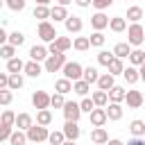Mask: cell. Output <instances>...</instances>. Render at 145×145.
<instances>
[{
    "instance_id": "cell-43",
    "label": "cell",
    "mask_w": 145,
    "mask_h": 145,
    "mask_svg": "<svg viewBox=\"0 0 145 145\" xmlns=\"http://www.w3.org/2000/svg\"><path fill=\"white\" fill-rule=\"evenodd\" d=\"M7 43H11V45L20 48V45L25 43V34H23V32H11V34H9V41H7Z\"/></svg>"
},
{
    "instance_id": "cell-5",
    "label": "cell",
    "mask_w": 145,
    "mask_h": 145,
    "mask_svg": "<svg viewBox=\"0 0 145 145\" xmlns=\"http://www.w3.org/2000/svg\"><path fill=\"white\" fill-rule=\"evenodd\" d=\"M39 36H41V41H45V43H52L59 34H57V29H54V25L52 23H48V20H41L39 23Z\"/></svg>"
},
{
    "instance_id": "cell-51",
    "label": "cell",
    "mask_w": 145,
    "mask_h": 145,
    "mask_svg": "<svg viewBox=\"0 0 145 145\" xmlns=\"http://www.w3.org/2000/svg\"><path fill=\"white\" fill-rule=\"evenodd\" d=\"M0 88H9V75L7 72L0 75Z\"/></svg>"
},
{
    "instance_id": "cell-22",
    "label": "cell",
    "mask_w": 145,
    "mask_h": 145,
    "mask_svg": "<svg viewBox=\"0 0 145 145\" xmlns=\"http://www.w3.org/2000/svg\"><path fill=\"white\" fill-rule=\"evenodd\" d=\"M72 91H75L77 95L86 97V95H88V91H91V84H88L86 79H77V82H72Z\"/></svg>"
},
{
    "instance_id": "cell-29",
    "label": "cell",
    "mask_w": 145,
    "mask_h": 145,
    "mask_svg": "<svg viewBox=\"0 0 145 145\" xmlns=\"http://www.w3.org/2000/svg\"><path fill=\"white\" fill-rule=\"evenodd\" d=\"M93 102H95V106H106L109 104V91H95L93 93Z\"/></svg>"
},
{
    "instance_id": "cell-37",
    "label": "cell",
    "mask_w": 145,
    "mask_h": 145,
    "mask_svg": "<svg viewBox=\"0 0 145 145\" xmlns=\"http://www.w3.org/2000/svg\"><path fill=\"white\" fill-rule=\"evenodd\" d=\"M0 125H7V127H16V113L5 109L2 111V118H0Z\"/></svg>"
},
{
    "instance_id": "cell-6",
    "label": "cell",
    "mask_w": 145,
    "mask_h": 145,
    "mask_svg": "<svg viewBox=\"0 0 145 145\" xmlns=\"http://www.w3.org/2000/svg\"><path fill=\"white\" fill-rule=\"evenodd\" d=\"M32 104H34V109H48V106H52V95H48L45 91H34Z\"/></svg>"
},
{
    "instance_id": "cell-33",
    "label": "cell",
    "mask_w": 145,
    "mask_h": 145,
    "mask_svg": "<svg viewBox=\"0 0 145 145\" xmlns=\"http://www.w3.org/2000/svg\"><path fill=\"white\" fill-rule=\"evenodd\" d=\"M129 131L134 136H145V120H131L129 122Z\"/></svg>"
},
{
    "instance_id": "cell-23",
    "label": "cell",
    "mask_w": 145,
    "mask_h": 145,
    "mask_svg": "<svg viewBox=\"0 0 145 145\" xmlns=\"http://www.w3.org/2000/svg\"><path fill=\"white\" fill-rule=\"evenodd\" d=\"M109 27H111V32H125V29H127V18H122V16H113L111 23H109Z\"/></svg>"
},
{
    "instance_id": "cell-36",
    "label": "cell",
    "mask_w": 145,
    "mask_h": 145,
    "mask_svg": "<svg viewBox=\"0 0 145 145\" xmlns=\"http://www.w3.org/2000/svg\"><path fill=\"white\" fill-rule=\"evenodd\" d=\"M84 79H86L88 84H97V79H100V72H97V68H93V66L84 68Z\"/></svg>"
},
{
    "instance_id": "cell-11",
    "label": "cell",
    "mask_w": 145,
    "mask_h": 145,
    "mask_svg": "<svg viewBox=\"0 0 145 145\" xmlns=\"http://www.w3.org/2000/svg\"><path fill=\"white\" fill-rule=\"evenodd\" d=\"M63 134H66V138H68V140H77V138H79V134H82V129H79L77 120H66V125H63Z\"/></svg>"
},
{
    "instance_id": "cell-24",
    "label": "cell",
    "mask_w": 145,
    "mask_h": 145,
    "mask_svg": "<svg viewBox=\"0 0 145 145\" xmlns=\"http://www.w3.org/2000/svg\"><path fill=\"white\" fill-rule=\"evenodd\" d=\"M113 54H116L118 59H125V57L131 54V45H129V43H116V45H113Z\"/></svg>"
},
{
    "instance_id": "cell-10",
    "label": "cell",
    "mask_w": 145,
    "mask_h": 145,
    "mask_svg": "<svg viewBox=\"0 0 145 145\" xmlns=\"http://www.w3.org/2000/svg\"><path fill=\"white\" fill-rule=\"evenodd\" d=\"M88 116H91V125H93V127H102V125L109 120L106 109H102V106H95V109H93Z\"/></svg>"
},
{
    "instance_id": "cell-57",
    "label": "cell",
    "mask_w": 145,
    "mask_h": 145,
    "mask_svg": "<svg viewBox=\"0 0 145 145\" xmlns=\"http://www.w3.org/2000/svg\"><path fill=\"white\" fill-rule=\"evenodd\" d=\"M52 0H36V5H50Z\"/></svg>"
},
{
    "instance_id": "cell-47",
    "label": "cell",
    "mask_w": 145,
    "mask_h": 145,
    "mask_svg": "<svg viewBox=\"0 0 145 145\" xmlns=\"http://www.w3.org/2000/svg\"><path fill=\"white\" fill-rule=\"evenodd\" d=\"M11 134H14V129H11V127H7V125H0V143L9 140V138H11Z\"/></svg>"
},
{
    "instance_id": "cell-21",
    "label": "cell",
    "mask_w": 145,
    "mask_h": 145,
    "mask_svg": "<svg viewBox=\"0 0 145 145\" xmlns=\"http://www.w3.org/2000/svg\"><path fill=\"white\" fill-rule=\"evenodd\" d=\"M54 91L66 95V93H70V91H72V82H70L68 77H61V79H57V82H54Z\"/></svg>"
},
{
    "instance_id": "cell-55",
    "label": "cell",
    "mask_w": 145,
    "mask_h": 145,
    "mask_svg": "<svg viewBox=\"0 0 145 145\" xmlns=\"http://www.w3.org/2000/svg\"><path fill=\"white\" fill-rule=\"evenodd\" d=\"M138 70H140V79L145 82V63H143V66H138Z\"/></svg>"
},
{
    "instance_id": "cell-15",
    "label": "cell",
    "mask_w": 145,
    "mask_h": 145,
    "mask_svg": "<svg viewBox=\"0 0 145 145\" xmlns=\"http://www.w3.org/2000/svg\"><path fill=\"white\" fill-rule=\"evenodd\" d=\"M113 86H116V75H111V72L100 75V79H97V88H102V91H111Z\"/></svg>"
},
{
    "instance_id": "cell-53",
    "label": "cell",
    "mask_w": 145,
    "mask_h": 145,
    "mask_svg": "<svg viewBox=\"0 0 145 145\" xmlns=\"http://www.w3.org/2000/svg\"><path fill=\"white\" fill-rule=\"evenodd\" d=\"M75 5H77V7H91L93 0H75Z\"/></svg>"
},
{
    "instance_id": "cell-56",
    "label": "cell",
    "mask_w": 145,
    "mask_h": 145,
    "mask_svg": "<svg viewBox=\"0 0 145 145\" xmlns=\"http://www.w3.org/2000/svg\"><path fill=\"white\" fill-rule=\"evenodd\" d=\"M70 2H72V0H57V5H63V7H68Z\"/></svg>"
},
{
    "instance_id": "cell-1",
    "label": "cell",
    "mask_w": 145,
    "mask_h": 145,
    "mask_svg": "<svg viewBox=\"0 0 145 145\" xmlns=\"http://www.w3.org/2000/svg\"><path fill=\"white\" fill-rule=\"evenodd\" d=\"M145 41V27L140 23H131L127 27V43L129 45H140Z\"/></svg>"
},
{
    "instance_id": "cell-45",
    "label": "cell",
    "mask_w": 145,
    "mask_h": 145,
    "mask_svg": "<svg viewBox=\"0 0 145 145\" xmlns=\"http://www.w3.org/2000/svg\"><path fill=\"white\" fill-rule=\"evenodd\" d=\"M79 106H82L84 113H91V111L95 109V102H93V97H84V100L79 102Z\"/></svg>"
},
{
    "instance_id": "cell-32",
    "label": "cell",
    "mask_w": 145,
    "mask_h": 145,
    "mask_svg": "<svg viewBox=\"0 0 145 145\" xmlns=\"http://www.w3.org/2000/svg\"><path fill=\"white\" fill-rule=\"evenodd\" d=\"M52 45H54V48H57L59 52H66V50H68V48L72 45V41H70L68 36H57V39L52 41Z\"/></svg>"
},
{
    "instance_id": "cell-25",
    "label": "cell",
    "mask_w": 145,
    "mask_h": 145,
    "mask_svg": "<svg viewBox=\"0 0 145 145\" xmlns=\"http://www.w3.org/2000/svg\"><path fill=\"white\" fill-rule=\"evenodd\" d=\"M113 59H116L113 50H111V52H106V50H100V52H97V63H100V66H104V68H109Z\"/></svg>"
},
{
    "instance_id": "cell-41",
    "label": "cell",
    "mask_w": 145,
    "mask_h": 145,
    "mask_svg": "<svg viewBox=\"0 0 145 145\" xmlns=\"http://www.w3.org/2000/svg\"><path fill=\"white\" fill-rule=\"evenodd\" d=\"M23 86V77H20V72H9V88L11 91H18Z\"/></svg>"
},
{
    "instance_id": "cell-19",
    "label": "cell",
    "mask_w": 145,
    "mask_h": 145,
    "mask_svg": "<svg viewBox=\"0 0 145 145\" xmlns=\"http://www.w3.org/2000/svg\"><path fill=\"white\" fill-rule=\"evenodd\" d=\"M106 116H109V120H120V118H122V106H120V102H109Z\"/></svg>"
},
{
    "instance_id": "cell-26",
    "label": "cell",
    "mask_w": 145,
    "mask_h": 145,
    "mask_svg": "<svg viewBox=\"0 0 145 145\" xmlns=\"http://www.w3.org/2000/svg\"><path fill=\"white\" fill-rule=\"evenodd\" d=\"M41 72H43V68H41L39 61H27V63H25V75H27V77H39Z\"/></svg>"
},
{
    "instance_id": "cell-16",
    "label": "cell",
    "mask_w": 145,
    "mask_h": 145,
    "mask_svg": "<svg viewBox=\"0 0 145 145\" xmlns=\"http://www.w3.org/2000/svg\"><path fill=\"white\" fill-rule=\"evenodd\" d=\"M122 77H125L127 84H136V82L140 79V70H138V66H127L125 72H122Z\"/></svg>"
},
{
    "instance_id": "cell-46",
    "label": "cell",
    "mask_w": 145,
    "mask_h": 145,
    "mask_svg": "<svg viewBox=\"0 0 145 145\" xmlns=\"http://www.w3.org/2000/svg\"><path fill=\"white\" fill-rule=\"evenodd\" d=\"M5 2L11 11H23L25 9V0H5Z\"/></svg>"
},
{
    "instance_id": "cell-39",
    "label": "cell",
    "mask_w": 145,
    "mask_h": 145,
    "mask_svg": "<svg viewBox=\"0 0 145 145\" xmlns=\"http://www.w3.org/2000/svg\"><path fill=\"white\" fill-rule=\"evenodd\" d=\"M129 61H131V66H143L145 63V52L143 50H131Z\"/></svg>"
},
{
    "instance_id": "cell-12",
    "label": "cell",
    "mask_w": 145,
    "mask_h": 145,
    "mask_svg": "<svg viewBox=\"0 0 145 145\" xmlns=\"http://www.w3.org/2000/svg\"><path fill=\"white\" fill-rule=\"evenodd\" d=\"M50 57V50L45 45H32L29 48V59L32 61H45Z\"/></svg>"
},
{
    "instance_id": "cell-20",
    "label": "cell",
    "mask_w": 145,
    "mask_h": 145,
    "mask_svg": "<svg viewBox=\"0 0 145 145\" xmlns=\"http://www.w3.org/2000/svg\"><path fill=\"white\" fill-rule=\"evenodd\" d=\"M32 125H34V120H32V116H29V113H18V116H16V127H18V129L27 131Z\"/></svg>"
},
{
    "instance_id": "cell-2",
    "label": "cell",
    "mask_w": 145,
    "mask_h": 145,
    "mask_svg": "<svg viewBox=\"0 0 145 145\" xmlns=\"http://www.w3.org/2000/svg\"><path fill=\"white\" fill-rule=\"evenodd\" d=\"M27 138H29V143H43V140L50 138V131H48V127L36 122V125H32L27 129Z\"/></svg>"
},
{
    "instance_id": "cell-3",
    "label": "cell",
    "mask_w": 145,
    "mask_h": 145,
    "mask_svg": "<svg viewBox=\"0 0 145 145\" xmlns=\"http://www.w3.org/2000/svg\"><path fill=\"white\" fill-rule=\"evenodd\" d=\"M66 63H68V61H66V54H63V52L50 54V57L45 59V70H48V72H57V70H63Z\"/></svg>"
},
{
    "instance_id": "cell-18",
    "label": "cell",
    "mask_w": 145,
    "mask_h": 145,
    "mask_svg": "<svg viewBox=\"0 0 145 145\" xmlns=\"http://www.w3.org/2000/svg\"><path fill=\"white\" fill-rule=\"evenodd\" d=\"M125 97H127V91L122 86H118V84L109 91V102H125Z\"/></svg>"
},
{
    "instance_id": "cell-28",
    "label": "cell",
    "mask_w": 145,
    "mask_h": 145,
    "mask_svg": "<svg viewBox=\"0 0 145 145\" xmlns=\"http://www.w3.org/2000/svg\"><path fill=\"white\" fill-rule=\"evenodd\" d=\"M0 57H2L5 61L14 59V57H16V45H11V43H2V45H0Z\"/></svg>"
},
{
    "instance_id": "cell-48",
    "label": "cell",
    "mask_w": 145,
    "mask_h": 145,
    "mask_svg": "<svg viewBox=\"0 0 145 145\" xmlns=\"http://www.w3.org/2000/svg\"><path fill=\"white\" fill-rule=\"evenodd\" d=\"M11 97H14V95H11V88H2V91H0V104L7 106V104L11 102Z\"/></svg>"
},
{
    "instance_id": "cell-17",
    "label": "cell",
    "mask_w": 145,
    "mask_h": 145,
    "mask_svg": "<svg viewBox=\"0 0 145 145\" xmlns=\"http://www.w3.org/2000/svg\"><path fill=\"white\" fill-rule=\"evenodd\" d=\"M50 16H52V7H48V5H36L34 7V18H39V23L48 20Z\"/></svg>"
},
{
    "instance_id": "cell-38",
    "label": "cell",
    "mask_w": 145,
    "mask_h": 145,
    "mask_svg": "<svg viewBox=\"0 0 145 145\" xmlns=\"http://www.w3.org/2000/svg\"><path fill=\"white\" fill-rule=\"evenodd\" d=\"M72 45H75V50H79V52H86V50L91 48V39H88V36H77Z\"/></svg>"
},
{
    "instance_id": "cell-30",
    "label": "cell",
    "mask_w": 145,
    "mask_h": 145,
    "mask_svg": "<svg viewBox=\"0 0 145 145\" xmlns=\"http://www.w3.org/2000/svg\"><path fill=\"white\" fill-rule=\"evenodd\" d=\"M36 122L43 125V127H48V125L52 122V113H50V109H39V111H36Z\"/></svg>"
},
{
    "instance_id": "cell-59",
    "label": "cell",
    "mask_w": 145,
    "mask_h": 145,
    "mask_svg": "<svg viewBox=\"0 0 145 145\" xmlns=\"http://www.w3.org/2000/svg\"><path fill=\"white\" fill-rule=\"evenodd\" d=\"M143 97H145V93H143Z\"/></svg>"
},
{
    "instance_id": "cell-52",
    "label": "cell",
    "mask_w": 145,
    "mask_h": 145,
    "mask_svg": "<svg viewBox=\"0 0 145 145\" xmlns=\"http://www.w3.org/2000/svg\"><path fill=\"white\" fill-rule=\"evenodd\" d=\"M127 145H145V140H143L140 136H134V138H131V140H129Z\"/></svg>"
},
{
    "instance_id": "cell-31",
    "label": "cell",
    "mask_w": 145,
    "mask_h": 145,
    "mask_svg": "<svg viewBox=\"0 0 145 145\" xmlns=\"http://www.w3.org/2000/svg\"><path fill=\"white\" fill-rule=\"evenodd\" d=\"M50 18H54V23H59V20H66L68 18V11H66V7L63 5H54L52 7V16Z\"/></svg>"
},
{
    "instance_id": "cell-54",
    "label": "cell",
    "mask_w": 145,
    "mask_h": 145,
    "mask_svg": "<svg viewBox=\"0 0 145 145\" xmlns=\"http://www.w3.org/2000/svg\"><path fill=\"white\" fill-rule=\"evenodd\" d=\"M106 145H125V143H122V140H118V138H111Z\"/></svg>"
},
{
    "instance_id": "cell-34",
    "label": "cell",
    "mask_w": 145,
    "mask_h": 145,
    "mask_svg": "<svg viewBox=\"0 0 145 145\" xmlns=\"http://www.w3.org/2000/svg\"><path fill=\"white\" fill-rule=\"evenodd\" d=\"M29 138H27V131L23 134V129H18V131H14L11 134V138H9V145H25Z\"/></svg>"
},
{
    "instance_id": "cell-7",
    "label": "cell",
    "mask_w": 145,
    "mask_h": 145,
    "mask_svg": "<svg viewBox=\"0 0 145 145\" xmlns=\"http://www.w3.org/2000/svg\"><path fill=\"white\" fill-rule=\"evenodd\" d=\"M61 111H63V118L66 120H79V116L84 113L82 106H79V102H66Z\"/></svg>"
},
{
    "instance_id": "cell-40",
    "label": "cell",
    "mask_w": 145,
    "mask_h": 145,
    "mask_svg": "<svg viewBox=\"0 0 145 145\" xmlns=\"http://www.w3.org/2000/svg\"><path fill=\"white\" fill-rule=\"evenodd\" d=\"M109 72H111V75H122V72H125V63H122V59L116 57V59L111 61V66H109Z\"/></svg>"
},
{
    "instance_id": "cell-27",
    "label": "cell",
    "mask_w": 145,
    "mask_h": 145,
    "mask_svg": "<svg viewBox=\"0 0 145 145\" xmlns=\"http://www.w3.org/2000/svg\"><path fill=\"white\" fill-rule=\"evenodd\" d=\"M140 18H143V9H140L138 5H131V7L127 9V20H131V23H140Z\"/></svg>"
},
{
    "instance_id": "cell-50",
    "label": "cell",
    "mask_w": 145,
    "mask_h": 145,
    "mask_svg": "<svg viewBox=\"0 0 145 145\" xmlns=\"http://www.w3.org/2000/svg\"><path fill=\"white\" fill-rule=\"evenodd\" d=\"M113 5V0H93V7L97 9V11H104L106 7H111Z\"/></svg>"
},
{
    "instance_id": "cell-42",
    "label": "cell",
    "mask_w": 145,
    "mask_h": 145,
    "mask_svg": "<svg viewBox=\"0 0 145 145\" xmlns=\"http://www.w3.org/2000/svg\"><path fill=\"white\" fill-rule=\"evenodd\" d=\"M63 140H66L63 129H61V131H50V138H48L50 145H63Z\"/></svg>"
},
{
    "instance_id": "cell-13",
    "label": "cell",
    "mask_w": 145,
    "mask_h": 145,
    "mask_svg": "<svg viewBox=\"0 0 145 145\" xmlns=\"http://www.w3.org/2000/svg\"><path fill=\"white\" fill-rule=\"evenodd\" d=\"M63 25H66V32H70V34H77V32H82V27H84V23H82L79 16H68V18L63 20Z\"/></svg>"
},
{
    "instance_id": "cell-58",
    "label": "cell",
    "mask_w": 145,
    "mask_h": 145,
    "mask_svg": "<svg viewBox=\"0 0 145 145\" xmlns=\"http://www.w3.org/2000/svg\"><path fill=\"white\" fill-rule=\"evenodd\" d=\"M63 145H75V140H68V138H66V140H63Z\"/></svg>"
},
{
    "instance_id": "cell-8",
    "label": "cell",
    "mask_w": 145,
    "mask_h": 145,
    "mask_svg": "<svg viewBox=\"0 0 145 145\" xmlns=\"http://www.w3.org/2000/svg\"><path fill=\"white\" fill-rule=\"evenodd\" d=\"M109 23H111V18H106L104 11H95V14L91 16V27H93L95 32H102L104 27H109Z\"/></svg>"
},
{
    "instance_id": "cell-44",
    "label": "cell",
    "mask_w": 145,
    "mask_h": 145,
    "mask_svg": "<svg viewBox=\"0 0 145 145\" xmlns=\"http://www.w3.org/2000/svg\"><path fill=\"white\" fill-rule=\"evenodd\" d=\"M88 39H91V45H93V48H102V45H104V41H106L102 32H93Z\"/></svg>"
},
{
    "instance_id": "cell-9",
    "label": "cell",
    "mask_w": 145,
    "mask_h": 145,
    "mask_svg": "<svg viewBox=\"0 0 145 145\" xmlns=\"http://www.w3.org/2000/svg\"><path fill=\"white\" fill-rule=\"evenodd\" d=\"M125 102H127V106H129V109H138V106H143V104H145V97H143V93H140V91H127Z\"/></svg>"
},
{
    "instance_id": "cell-49",
    "label": "cell",
    "mask_w": 145,
    "mask_h": 145,
    "mask_svg": "<svg viewBox=\"0 0 145 145\" xmlns=\"http://www.w3.org/2000/svg\"><path fill=\"white\" fill-rule=\"evenodd\" d=\"M63 104H66L63 93H54V95H52V106H54V109H63Z\"/></svg>"
},
{
    "instance_id": "cell-35",
    "label": "cell",
    "mask_w": 145,
    "mask_h": 145,
    "mask_svg": "<svg viewBox=\"0 0 145 145\" xmlns=\"http://www.w3.org/2000/svg\"><path fill=\"white\" fill-rule=\"evenodd\" d=\"M20 70H25V63L18 57H14V59L7 61V72H20Z\"/></svg>"
},
{
    "instance_id": "cell-4",
    "label": "cell",
    "mask_w": 145,
    "mask_h": 145,
    "mask_svg": "<svg viewBox=\"0 0 145 145\" xmlns=\"http://www.w3.org/2000/svg\"><path fill=\"white\" fill-rule=\"evenodd\" d=\"M63 77H68L70 82L84 79V68H82V63H77V61H68V63L63 66Z\"/></svg>"
},
{
    "instance_id": "cell-14",
    "label": "cell",
    "mask_w": 145,
    "mask_h": 145,
    "mask_svg": "<svg viewBox=\"0 0 145 145\" xmlns=\"http://www.w3.org/2000/svg\"><path fill=\"white\" fill-rule=\"evenodd\" d=\"M91 140H93L95 145H106L111 138H109V134H106L104 127H95V129L91 131Z\"/></svg>"
}]
</instances>
